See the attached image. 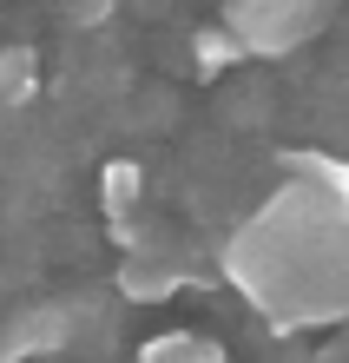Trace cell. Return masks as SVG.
Masks as SVG:
<instances>
[{
  "instance_id": "obj_1",
  "label": "cell",
  "mask_w": 349,
  "mask_h": 363,
  "mask_svg": "<svg viewBox=\"0 0 349 363\" xmlns=\"http://www.w3.org/2000/svg\"><path fill=\"white\" fill-rule=\"evenodd\" d=\"M224 277L270 330L349 324V199L310 179L277 185L224 238Z\"/></svg>"
},
{
  "instance_id": "obj_5",
  "label": "cell",
  "mask_w": 349,
  "mask_h": 363,
  "mask_svg": "<svg viewBox=\"0 0 349 363\" xmlns=\"http://www.w3.org/2000/svg\"><path fill=\"white\" fill-rule=\"evenodd\" d=\"M139 363H224V344L211 330H159L139 344Z\"/></svg>"
},
{
  "instance_id": "obj_10",
  "label": "cell",
  "mask_w": 349,
  "mask_h": 363,
  "mask_svg": "<svg viewBox=\"0 0 349 363\" xmlns=\"http://www.w3.org/2000/svg\"><path fill=\"white\" fill-rule=\"evenodd\" d=\"M47 363H53V357H47Z\"/></svg>"
},
{
  "instance_id": "obj_3",
  "label": "cell",
  "mask_w": 349,
  "mask_h": 363,
  "mask_svg": "<svg viewBox=\"0 0 349 363\" xmlns=\"http://www.w3.org/2000/svg\"><path fill=\"white\" fill-rule=\"evenodd\" d=\"M73 324H79V304H33V311H20L13 324L0 330V363H47L73 337Z\"/></svg>"
},
{
  "instance_id": "obj_9",
  "label": "cell",
  "mask_w": 349,
  "mask_h": 363,
  "mask_svg": "<svg viewBox=\"0 0 349 363\" xmlns=\"http://www.w3.org/2000/svg\"><path fill=\"white\" fill-rule=\"evenodd\" d=\"M99 205H105V218H139V205H145V172L132 159H113L99 172Z\"/></svg>"
},
{
  "instance_id": "obj_2",
  "label": "cell",
  "mask_w": 349,
  "mask_h": 363,
  "mask_svg": "<svg viewBox=\"0 0 349 363\" xmlns=\"http://www.w3.org/2000/svg\"><path fill=\"white\" fill-rule=\"evenodd\" d=\"M343 0H224V27L251 47V60H283L336 20Z\"/></svg>"
},
{
  "instance_id": "obj_4",
  "label": "cell",
  "mask_w": 349,
  "mask_h": 363,
  "mask_svg": "<svg viewBox=\"0 0 349 363\" xmlns=\"http://www.w3.org/2000/svg\"><path fill=\"white\" fill-rule=\"evenodd\" d=\"M119 291L132 297V304H165V297L185 291V264L159 258V251H132L125 271H119Z\"/></svg>"
},
{
  "instance_id": "obj_6",
  "label": "cell",
  "mask_w": 349,
  "mask_h": 363,
  "mask_svg": "<svg viewBox=\"0 0 349 363\" xmlns=\"http://www.w3.org/2000/svg\"><path fill=\"white\" fill-rule=\"evenodd\" d=\"M244 60H251V47L224 27V20H211V27L191 33V73H198V79H217L224 67H244Z\"/></svg>"
},
{
  "instance_id": "obj_8",
  "label": "cell",
  "mask_w": 349,
  "mask_h": 363,
  "mask_svg": "<svg viewBox=\"0 0 349 363\" xmlns=\"http://www.w3.org/2000/svg\"><path fill=\"white\" fill-rule=\"evenodd\" d=\"M277 165H283L290 179H310V185H323V191H336V199H349V159H336V152L297 145V152H277Z\"/></svg>"
},
{
  "instance_id": "obj_7",
  "label": "cell",
  "mask_w": 349,
  "mask_h": 363,
  "mask_svg": "<svg viewBox=\"0 0 349 363\" xmlns=\"http://www.w3.org/2000/svg\"><path fill=\"white\" fill-rule=\"evenodd\" d=\"M33 93H40V60H33V47H7V53H0V125H7L13 113H27Z\"/></svg>"
}]
</instances>
